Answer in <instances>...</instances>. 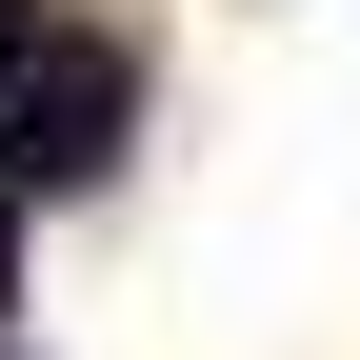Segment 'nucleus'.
I'll return each mask as SVG.
<instances>
[{
    "label": "nucleus",
    "mask_w": 360,
    "mask_h": 360,
    "mask_svg": "<svg viewBox=\"0 0 360 360\" xmlns=\"http://www.w3.org/2000/svg\"><path fill=\"white\" fill-rule=\"evenodd\" d=\"M120 120H141L120 40H20V80H0V200H80L120 160Z\"/></svg>",
    "instance_id": "obj_1"
},
{
    "label": "nucleus",
    "mask_w": 360,
    "mask_h": 360,
    "mask_svg": "<svg viewBox=\"0 0 360 360\" xmlns=\"http://www.w3.org/2000/svg\"><path fill=\"white\" fill-rule=\"evenodd\" d=\"M20 40H40V0H0V80H20Z\"/></svg>",
    "instance_id": "obj_2"
},
{
    "label": "nucleus",
    "mask_w": 360,
    "mask_h": 360,
    "mask_svg": "<svg viewBox=\"0 0 360 360\" xmlns=\"http://www.w3.org/2000/svg\"><path fill=\"white\" fill-rule=\"evenodd\" d=\"M0 281H20V200H0Z\"/></svg>",
    "instance_id": "obj_3"
}]
</instances>
